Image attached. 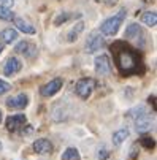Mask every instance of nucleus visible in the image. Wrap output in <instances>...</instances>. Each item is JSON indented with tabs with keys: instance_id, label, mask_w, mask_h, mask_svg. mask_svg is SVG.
<instances>
[{
	"instance_id": "f257e3e1",
	"label": "nucleus",
	"mask_w": 157,
	"mask_h": 160,
	"mask_svg": "<svg viewBox=\"0 0 157 160\" xmlns=\"http://www.w3.org/2000/svg\"><path fill=\"white\" fill-rule=\"evenodd\" d=\"M114 56V62L116 67L122 76H132V75H141L144 72L143 63L140 56L135 52V49H132L130 46H127L125 43L118 41L111 46Z\"/></svg>"
},
{
	"instance_id": "f03ea898",
	"label": "nucleus",
	"mask_w": 157,
	"mask_h": 160,
	"mask_svg": "<svg viewBox=\"0 0 157 160\" xmlns=\"http://www.w3.org/2000/svg\"><path fill=\"white\" fill-rule=\"evenodd\" d=\"M125 13H127L125 10H121V11H119L118 14H114L113 18H109V19L103 21V24L100 26L102 33H103V35H108V37L116 35L118 30H119V27L122 26L124 19H125Z\"/></svg>"
},
{
	"instance_id": "7ed1b4c3",
	"label": "nucleus",
	"mask_w": 157,
	"mask_h": 160,
	"mask_svg": "<svg viewBox=\"0 0 157 160\" xmlns=\"http://www.w3.org/2000/svg\"><path fill=\"white\" fill-rule=\"evenodd\" d=\"M124 38L132 41V43H135L138 48H144V32H143V29L138 24H130L125 29Z\"/></svg>"
},
{
	"instance_id": "20e7f679",
	"label": "nucleus",
	"mask_w": 157,
	"mask_h": 160,
	"mask_svg": "<svg viewBox=\"0 0 157 160\" xmlns=\"http://www.w3.org/2000/svg\"><path fill=\"white\" fill-rule=\"evenodd\" d=\"M94 87H95V81H94V79H91V78H83V79H79V81L76 82L75 90H76V94H78L83 100H86V98L91 97Z\"/></svg>"
},
{
	"instance_id": "39448f33",
	"label": "nucleus",
	"mask_w": 157,
	"mask_h": 160,
	"mask_svg": "<svg viewBox=\"0 0 157 160\" xmlns=\"http://www.w3.org/2000/svg\"><path fill=\"white\" fill-rule=\"evenodd\" d=\"M105 46V40L103 37L100 35V32H92L91 35L87 37V41H86V52L92 54L99 49H102Z\"/></svg>"
},
{
	"instance_id": "423d86ee",
	"label": "nucleus",
	"mask_w": 157,
	"mask_h": 160,
	"mask_svg": "<svg viewBox=\"0 0 157 160\" xmlns=\"http://www.w3.org/2000/svg\"><path fill=\"white\" fill-rule=\"evenodd\" d=\"M62 84H63L62 78H56V79L46 82V84H44V86L40 89L41 97H53V95H56L59 90L62 89Z\"/></svg>"
},
{
	"instance_id": "0eeeda50",
	"label": "nucleus",
	"mask_w": 157,
	"mask_h": 160,
	"mask_svg": "<svg viewBox=\"0 0 157 160\" xmlns=\"http://www.w3.org/2000/svg\"><path fill=\"white\" fill-rule=\"evenodd\" d=\"M152 125H154V118L149 116L148 112L141 114L140 118L135 119V128H137L138 133H146V132H149V130L152 128Z\"/></svg>"
},
{
	"instance_id": "6e6552de",
	"label": "nucleus",
	"mask_w": 157,
	"mask_h": 160,
	"mask_svg": "<svg viewBox=\"0 0 157 160\" xmlns=\"http://www.w3.org/2000/svg\"><path fill=\"white\" fill-rule=\"evenodd\" d=\"M16 52L19 54H24L27 59H33L37 54H38V49L35 44L29 43V41H21L18 46H16Z\"/></svg>"
},
{
	"instance_id": "1a4fd4ad",
	"label": "nucleus",
	"mask_w": 157,
	"mask_h": 160,
	"mask_svg": "<svg viewBox=\"0 0 157 160\" xmlns=\"http://www.w3.org/2000/svg\"><path fill=\"white\" fill-rule=\"evenodd\" d=\"M21 67H22V63L19 62V59L10 57V59H7L5 63H3V75H5V76H13V75H16V73L21 70Z\"/></svg>"
},
{
	"instance_id": "9d476101",
	"label": "nucleus",
	"mask_w": 157,
	"mask_h": 160,
	"mask_svg": "<svg viewBox=\"0 0 157 160\" xmlns=\"http://www.w3.org/2000/svg\"><path fill=\"white\" fill-rule=\"evenodd\" d=\"M26 122H27V119H26L24 114H13V116H10L7 119V128L10 132H14V130H18L21 127H24Z\"/></svg>"
},
{
	"instance_id": "9b49d317",
	"label": "nucleus",
	"mask_w": 157,
	"mask_h": 160,
	"mask_svg": "<svg viewBox=\"0 0 157 160\" xmlns=\"http://www.w3.org/2000/svg\"><path fill=\"white\" fill-rule=\"evenodd\" d=\"M95 72L99 75H108L111 72V63L106 54H100L95 59Z\"/></svg>"
},
{
	"instance_id": "f8f14e48",
	"label": "nucleus",
	"mask_w": 157,
	"mask_h": 160,
	"mask_svg": "<svg viewBox=\"0 0 157 160\" xmlns=\"http://www.w3.org/2000/svg\"><path fill=\"white\" fill-rule=\"evenodd\" d=\"M29 105V97L26 94H19L16 97H10L7 100V106L13 108V109H22Z\"/></svg>"
},
{
	"instance_id": "ddd939ff",
	"label": "nucleus",
	"mask_w": 157,
	"mask_h": 160,
	"mask_svg": "<svg viewBox=\"0 0 157 160\" xmlns=\"http://www.w3.org/2000/svg\"><path fill=\"white\" fill-rule=\"evenodd\" d=\"M33 151L37 154H51L53 152V144L49 140H44V138H40L33 143Z\"/></svg>"
},
{
	"instance_id": "4468645a",
	"label": "nucleus",
	"mask_w": 157,
	"mask_h": 160,
	"mask_svg": "<svg viewBox=\"0 0 157 160\" xmlns=\"http://www.w3.org/2000/svg\"><path fill=\"white\" fill-rule=\"evenodd\" d=\"M14 26H16L21 32H24V33H27V35H33V33H35V27L30 24L29 21L22 19V18H14Z\"/></svg>"
},
{
	"instance_id": "2eb2a0df",
	"label": "nucleus",
	"mask_w": 157,
	"mask_h": 160,
	"mask_svg": "<svg viewBox=\"0 0 157 160\" xmlns=\"http://www.w3.org/2000/svg\"><path fill=\"white\" fill-rule=\"evenodd\" d=\"M16 38H18V32L13 30V29H5V30L0 32V40H2L5 44H11V43H14Z\"/></svg>"
},
{
	"instance_id": "dca6fc26",
	"label": "nucleus",
	"mask_w": 157,
	"mask_h": 160,
	"mask_svg": "<svg viewBox=\"0 0 157 160\" xmlns=\"http://www.w3.org/2000/svg\"><path fill=\"white\" fill-rule=\"evenodd\" d=\"M127 136H129V130L127 128H121V130L114 132V135H113V144L114 146H121Z\"/></svg>"
},
{
	"instance_id": "f3484780",
	"label": "nucleus",
	"mask_w": 157,
	"mask_h": 160,
	"mask_svg": "<svg viewBox=\"0 0 157 160\" xmlns=\"http://www.w3.org/2000/svg\"><path fill=\"white\" fill-rule=\"evenodd\" d=\"M141 21H143V24H146L149 27H154L157 24V14L154 11H148L141 16Z\"/></svg>"
},
{
	"instance_id": "a211bd4d",
	"label": "nucleus",
	"mask_w": 157,
	"mask_h": 160,
	"mask_svg": "<svg viewBox=\"0 0 157 160\" xmlns=\"http://www.w3.org/2000/svg\"><path fill=\"white\" fill-rule=\"evenodd\" d=\"M62 160H81L78 149L76 148H68L62 154Z\"/></svg>"
},
{
	"instance_id": "6ab92c4d",
	"label": "nucleus",
	"mask_w": 157,
	"mask_h": 160,
	"mask_svg": "<svg viewBox=\"0 0 157 160\" xmlns=\"http://www.w3.org/2000/svg\"><path fill=\"white\" fill-rule=\"evenodd\" d=\"M83 29H84V24L83 22H78V24L70 30V33H68V41H75L76 38H78V35L83 32Z\"/></svg>"
},
{
	"instance_id": "aec40b11",
	"label": "nucleus",
	"mask_w": 157,
	"mask_h": 160,
	"mask_svg": "<svg viewBox=\"0 0 157 160\" xmlns=\"http://www.w3.org/2000/svg\"><path fill=\"white\" fill-rule=\"evenodd\" d=\"M0 19H3V21H11V19H14V13H13L8 7L0 5Z\"/></svg>"
},
{
	"instance_id": "412c9836",
	"label": "nucleus",
	"mask_w": 157,
	"mask_h": 160,
	"mask_svg": "<svg viewBox=\"0 0 157 160\" xmlns=\"http://www.w3.org/2000/svg\"><path fill=\"white\" fill-rule=\"evenodd\" d=\"M146 112V109H144V106H137V108H133V109H130L129 112H127V118H132V119H137V118H140L141 114H144Z\"/></svg>"
},
{
	"instance_id": "4be33fe9",
	"label": "nucleus",
	"mask_w": 157,
	"mask_h": 160,
	"mask_svg": "<svg viewBox=\"0 0 157 160\" xmlns=\"http://www.w3.org/2000/svg\"><path fill=\"white\" fill-rule=\"evenodd\" d=\"M68 19H70V14L62 13V14H59V16L54 19V24H56V26H60V24H63V22H67Z\"/></svg>"
},
{
	"instance_id": "5701e85b",
	"label": "nucleus",
	"mask_w": 157,
	"mask_h": 160,
	"mask_svg": "<svg viewBox=\"0 0 157 160\" xmlns=\"http://www.w3.org/2000/svg\"><path fill=\"white\" fill-rule=\"evenodd\" d=\"M141 144H143L146 149H152V148L155 146L154 140H152V138H148V136H146V138H141Z\"/></svg>"
},
{
	"instance_id": "b1692460",
	"label": "nucleus",
	"mask_w": 157,
	"mask_h": 160,
	"mask_svg": "<svg viewBox=\"0 0 157 160\" xmlns=\"http://www.w3.org/2000/svg\"><path fill=\"white\" fill-rule=\"evenodd\" d=\"M11 89V86L7 82V81H3V79H0V95H3V94H7L8 90Z\"/></svg>"
},
{
	"instance_id": "393cba45",
	"label": "nucleus",
	"mask_w": 157,
	"mask_h": 160,
	"mask_svg": "<svg viewBox=\"0 0 157 160\" xmlns=\"http://www.w3.org/2000/svg\"><path fill=\"white\" fill-rule=\"evenodd\" d=\"M108 157H109V152H108V151H106L105 148L99 151V158H100V160H106Z\"/></svg>"
},
{
	"instance_id": "a878e982",
	"label": "nucleus",
	"mask_w": 157,
	"mask_h": 160,
	"mask_svg": "<svg viewBox=\"0 0 157 160\" xmlns=\"http://www.w3.org/2000/svg\"><path fill=\"white\" fill-rule=\"evenodd\" d=\"M14 3V0H0V5H3V7H13Z\"/></svg>"
},
{
	"instance_id": "bb28decb",
	"label": "nucleus",
	"mask_w": 157,
	"mask_h": 160,
	"mask_svg": "<svg viewBox=\"0 0 157 160\" xmlns=\"http://www.w3.org/2000/svg\"><path fill=\"white\" fill-rule=\"evenodd\" d=\"M97 2H102V3H106V5H116V2L118 0H97Z\"/></svg>"
},
{
	"instance_id": "cd10ccee",
	"label": "nucleus",
	"mask_w": 157,
	"mask_h": 160,
	"mask_svg": "<svg viewBox=\"0 0 157 160\" xmlns=\"http://www.w3.org/2000/svg\"><path fill=\"white\" fill-rule=\"evenodd\" d=\"M148 102H149V103H152V106H154V112H155V97H154V95H151V97L148 98Z\"/></svg>"
},
{
	"instance_id": "c85d7f7f",
	"label": "nucleus",
	"mask_w": 157,
	"mask_h": 160,
	"mask_svg": "<svg viewBox=\"0 0 157 160\" xmlns=\"http://www.w3.org/2000/svg\"><path fill=\"white\" fill-rule=\"evenodd\" d=\"M2 49H3V46H2V44H0V54H2Z\"/></svg>"
},
{
	"instance_id": "c756f323",
	"label": "nucleus",
	"mask_w": 157,
	"mask_h": 160,
	"mask_svg": "<svg viewBox=\"0 0 157 160\" xmlns=\"http://www.w3.org/2000/svg\"><path fill=\"white\" fill-rule=\"evenodd\" d=\"M0 122H2V111H0Z\"/></svg>"
}]
</instances>
